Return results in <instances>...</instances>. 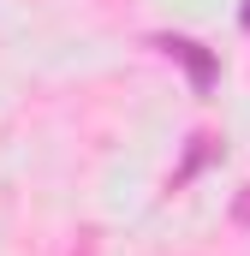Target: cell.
I'll return each instance as SVG.
<instances>
[{"mask_svg":"<svg viewBox=\"0 0 250 256\" xmlns=\"http://www.w3.org/2000/svg\"><path fill=\"white\" fill-rule=\"evenodd\" d=\"M155 48H161L167 60H179V66H185L196 90H208V84H214V54H202L190 36H155Z\"/></svg>","mask_w":250,"mask_h":256,"instance_id":"6da1fadb","label":"cell"},{"mask_svg":"<svg viewBox=\"0 0 250 256\" xmlns=\"http://www.w3.org/2000/svg\"><path fill=\"white\" fill-rule=\"evenodd\" d=\"M238 226H250V191H244V202H238Z\"/></svg>","mask_w":250,"mask_h":256,"instance_id":"7a4b0ae2","label":"cell"},{"mask_svg":"<svg viewBox=\"0 0 250 256\" xmlns=\"http://www.w3.org/2000/svg\"><path fill=\"white\" fill-rule=\"evenodd\" d=\"M244 24H250V6H244Z\"/></svg>","mask_w":250,"mask_h":256,"instance_id":"3957f363","label":"cell"}]
</instances>
